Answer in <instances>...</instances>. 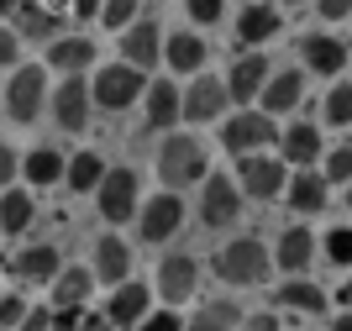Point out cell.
Listing matches in <instances>:
<instances>
[{
  "instance_id": "cell-41",
  "label": "cell",
  "mask_w": 352,
  "mask_h": 331,
  "mask_svg": "<svg viewBox=\"0 0 352 331\" xmlns=\"http://www.w3.org/2000/svg\"><path fill=\"white\" fill-rule=\"evenodd\" d=\"M326 179H352V142L331 147V163H326Z\"/></svg>"
},
{
  "instance_id": "cell-54",
  "label": "cell",
  "mask_w": 352,
  "mask_h": 331,
  "mask_svg": "<svg viewBox=\"0 0 352 331\" xmlns=\"http://www.w3.org/2000/svg\"><path fill=\"white\" fill-rule=\"evenodd\" d=\"M0 111H6V100H0Z\"/></svg>"
},
{
  "instance_id": "cell-45",
  "label": "cell",
  "mask_w": 352,
  "mask_h": 331,
  "mask_svg": "<svg viewBox=\"0 0 352 331\" xmlns=\"http://www.w3.org/2000/svg\"><path fill=\"white\" fill-rule=\"evenodd\" d=\"M79 331H116V321L105 316V310H85V316H79Z\"/></svg>"
},
{
  "instance_id": "cell-3",
  "label": "cell",
  "mask_w": 352,
  "mask_h": 331,
  "mask_svg": "<svg viewBox=\"0 0 352 331\" xmlns=\"http://www.w3.org/2000/svg\"><path fill=\"white\" fill-rule=\"evenodd\" d=\"M89 95H95V105H100V111H126V105H137L147 95V79H142V69H137V63H126V58H121V63H105L100 74H95V85H89Z\"/></svg>"
},
{
  "instance_id": "cell-14",
  "label": "cell",
  "mask_w": 352,
  "mask_h": 331,
  "mask_svg": "<svg viewBox=\"0 0 352 331\" xmlns=\"http://www.w3.org/2000/svg\"><path fill=\"white\" fill-rule=\"evenodd\" d=\"M195 284H200V263H195L190 253H174V258L158 263V295H163V305H184L195 295Z\"/></svg>"
},
{
  "instance_id": "cell-34",
  "label": "cell",
  "mask_w": 352,
  "mask_h": 331,
  "mask_svg": "<svg viewBox=\"0 0 352 331\" xmlns=\"http://www.w3.org/2000/svg\"><path fill=\"white\" fill-rule=\"evenodd\" d=\"M132 21H137V0H105V6H100V27L126 32Z\"/></svg>"
},
{
  "instance_id": "cell-12",
  "label": "cell",
  "mask_w": 352,
  "mask_h": 331,
  "mask_svg": "<svg viewBox=\"0 0 352 331\" xmlns=\"http://www.w3.org/2000/svg\"><path fill=\"white\" fill-rule=\"evenodd\" d=\"M147 310H153V289L137 284V279L116 284V289H111V305H105V316L116 321V331H137L147 321Z\"/></svg>"
},
{
  "instance_id": "cell-39",
  "label": "cell",
  "mask_w": 352,
  "mask_h": 331,
  "mask_svg": "<svg viewBox=\"0 0 352 331\" xmlns=\"http://www.w3.org/2000/svg\"><path fill=\"white\" fill-rule=\"evenodd\" d=\"M16 58H21V32L0 27V69H16Z\"/></svg>"
},
{
  "instance_id": "cell-22",
  "label": "cell",
  "mask_w": 352,
  "mask_h": 331,
  "mask_svg": "<svg viewBox=\"0 0 352 331\" xmlns=\"http://www.w3.org/2000/svg\"><path fill=\"white\" fill-rule=\"evenodd\" d=\"M100 284V279H95V268H79V263H63V274L53 279V310H69V305H85L89 300V289Z\"/></svg>"
},
{
  "instance_id": "cell-2",
  "label": "cell",
  "mask_w": 352,
  "mask_h": 331,
  "mask_svg": "<svg viewBox=\"0 0 352 331\" xmlns=\"http://www.w3.org/2000/svg\"><path fill=\"white\" fill-rule=\"evenodd\" d=\"M210 268H216L221 284H232V289H242V284H263L268 268H274V253H268L258 237H236V242H226L216 258H210Z\"/></svg>"
},
{
  "instance_id": "cell-51",
  "label": "cell",
  "mask_w": 352,
  "mask_h": 331,
  "mask_svg": "<svg viewBox=\"0 0 352 331\" xmlns=\"http://www.w3.org/2000/svg\"><path fill=\"white\" fill-rule=\"evenodd\" d=\"M16 6H21V0H0V21H6V16H16Z\"/></svg>"
},
{
  "instance_id": "cell-44",
  "label": "cell",
  "mask_w": 352,
  "mask_h": 331,
  "mask_svg": "<svg viewBox=\"0 0 352 331\" xmlns=\"http://www.w3.org/2000/svg\"><path fill=\"white\" fill-rule=\"evenodd\" d=\"M79 316H85V305H69V310H53V331H79Z\"/></svg>"
},
{
  "instance_id": "cell-9",
  "label": "cell",
  "mask_w": 352,
  "mask_h": 331,
  "mask_svg": "<svg viewBox=\"0 0 352 331\" xmlns=\"http://www.w3.org/2000/svg\"><path fill=\"white\" fill-rule=\"evenodd\" d=\"M236 216H242V184H236V179H221V173H206L200 221H206V226H232Z\"/></svg>"
},
{
  "instance_id": "cell-24",
  "label": "cell",
  "mask_w": 352,
  "mask_h": 331,
  "mask_svg": "<svg viewBox=\"0 0 352 331\" xmlns=\"http://www.w3.org/2000/svg\"><path fill=\"white\" fill-rule=\"evenodd\" d=\"M279 27H284V11L279 6H263V0H252L248 11L236 16V37L242 43H268V37H279Z\"/></svg>"
},
{
  "instance_id": "cell-38",
  "label": "cell",
  "mask_w": 352,
  "mask_h": 331,
  "mask_svg": "<svg viewBox=\"0 0 352 331\" xmlns=\"http://www.w3.org/2000/svg\"><path fill=\"white\" fill-rule=\"evenodd\" d=\"M184 11H190V21H200V27H216L221 11H226V0H184Z\"/></svg>"
},
{
  "instance_id": "cell-7",
  "label": "cell",
  "mask_w": 352,
  "mask_h": 331,
  "mask_svg": "<svg viewBox=\"0 0 352 331\" xmlns=\"http://www.w3.org/2000/svg\"><path fill=\"white\" fill-rule=\"evenodd\" d=\"M221 142H226V153H263L268 142H279V131H274V116L268 111H236L226 116V127H221Z\"/></svg>"
},
{
  "instance_id": "cell-11",
  "label": "cell",
  "mask_w": 352,
  "mask_h": 331,
  "mask_svg": "<svg viewBox=\"0 0 352 331\" xmlns=\"http://www.w3.org/2000/svg\"><path fill=\"white\" fill-rule=\"evenodd\" d=\"M232 105L226 79H210L206 69L195 74V85L184 89V121H221V111Z\"/></svg>"
},
{
  "instance_id": "cell-16",
  "label": "cell",
  "mask_w": 352,
  "mask_h": 331,
  "mask_svg": "<svg viewBox=\"0 0 352 331\" xmlns=\"http://www.w3.org/2000/svg\"><path fill=\"white\" fill-rule=\"evenodd\" d=\"M95 279H100V284H126V279H132V247L121 242L116 231H105L100 242H95Z\"/></svg>"
},
{
  "instance_id": "cell-46",
  "label": "cell",
  "mask_w": 352,
  "mask_h": 331,
  "mask_svg": "<svg viewBox=\"0 0 352 331\" xmlns=\"http://www.w3.org/2000/svg\"><path fill=\"white\" fill-rule=\"evenodd\" d=\"M16 173H21V158H16V153H11V147H6V142H0V184H11V179H16Z\"/></svg>"
},
{
  "instance_id": "cell-1",
  "label": "cell",
  "mask_w": 352,
  "mask_h": 331,
  "mask_svg": "<svg viewBox=\"0 0 352 331\" xmlns=\"http://www.w3.org/2000/svg\"><path fill=\"white\" fill-rule=\"evenodd\" d=\"M153 169H158L163 189H190V184H206L210 158H206V147L195 142V137L168 131V137H163V147H158V158H153Z\"/></svg>"
},
{
  "instance_id": "cell-43",
  "label": "cell",
  "mask_w": 352,
  "mask_h": 331,
  "mask_svg": "<svg viewBox=\"0 0 352 331\" xmlns=\"http://www.w3.org/2000/svg\"><path fill=\"white\" fill-rule=\"evenodd\" d=\"M236 331H279V316L274 310H258V316H242V326Z\"/></svg>"
},
{
  "instance_id": "cell-31",
  "label": "cell",
  "mask_w": 352,
  "mask_h": 331,
  "mask_svg": "<svg viewBox=\"0 0 352 331\" xmlns=\"http://www.w3.org/2000/svg\"><path fill=\"white\" fill-rule=\"evenodd\" d=\"M236 326H242V310H236L232 300H206L184 321V331H236Z\"/></svg>"
},
{
  "instance_id": "cell-37",
  "label": "cell",
  "mask_w": 352,
  "mask_h": 331,
  "mask_svg": "<svg viewBox=\"0 0 352 331\" xmlns=\"http://www.w3.org/2000/svg\"><path fill=\"white\" fill-rule=\"evenodd\" d=\"M326 258H331V263H352V226L326 231Z\"/></svg>"
},
{
  "instance_id": "cell-53",
  "label": "cell",
  "mask_w": 352,
  "mask_h": 331,
  "mask_svg": "<svg viewBox=\"0 0 352 331\" xmlns=\"http://www.w3.org/2000/svg\"><path fill=\"white\" fill-rule=\"evenodd\" d=\"M347 211H352V189H347Z\"/></svg>"
},
{
  "instance_id": "cell-23",
  "label": "cell",
  "mask_w": 352,
  "mask_h": 331,
  "mask_svg": "<svg viewBox=\"0 0 352 331\" xmlns=\"http://www.w3.org/2000/svg\"><path fill=\"white\" fill-rule=\"evenodd\" d=\"M147 127H174V121H184V89H174L168 79H158V85H147Z\"/></svg>"
},
{
  "instance_id": "cell-15",
  "label": "cell",
  "mask_w": 352,
  "mask_h": 331,
  "mask_svg": "<svg viewBox=\"0 0 352 331\" xmlns=\"http://www.w3.org/2000/svg\"><path fill=\"white\" fill-rule=\"evenodd\" d=\"M116 37H121V58H126V63H137L142 74L163 58V32L153 27V21H132V27L116 32Z\"/></svg>"
},
{
  "instance_id": "cell-52",
  "label": "cell",
  "mask_w": 352,
  "mask_h": 331,
  "mask_svg": "<svg viewBox=\"0 0 352 331\" xmlns=\"http://www.w3.org/2000/svg\"><path fill=\"white\" fill-rule=\"evenodd\" d=\"M279 6H300V0H279Z\"/></svg>"
},
{
  "instance_id": "cell-42",
  "label": "cell",
  "mask_w": 352,
  "mask_h": 331,
  "mask_svg": "<svg viewBox=\"0 0 352 331\" xmlns=\"http://www.w3.org/2000/svg\"><path fill=\"white\" fill-rule=\"evenodd\" d=\"M16 331H53V305H32L27 321H21Z\"/></svg>"
},
{
  "instance_id": "cell-48",
  "label": "cell",
  "mask_w": 352,
  "mask_h": 331,
  "mask_svg": "<svg viewBox=\"0 0 352 331\" xmlns=\"http://www.w3.org/2000/svg\"><path fill=\"white\" fill-rule=\"evenodd\" d=\"M100 6H105V0H74L69 16H79V21H100Z\"/></svg>"
},
{
  "instance_id": "cell-35",
  "label": "cell",
  "mask_w": 352,
  "mask_h": 331,
  "mask_svg": "<svg viewBox=\"0 0 352 331\" xmlns=\"http://www.w3.org/2000/svg\"><path fill=\"white\" fill-rule=\"evenodd\" d=\"M326 121L331 127H352V85H337L326 95Z\"/></svg>"
},
{
  "instance_id": "cell-21",
  "label": "cell",
  "mask_w": 352,
  "mask_h": 331,
  "mask_svg": "<svg viewBox=\"0 0 352 331\" xmlns=\"http://www.w3.org/2000/svg\"><path fill=\"white\" fill-rule=\"evenodd\" d=\"M21 173H27V184H32V189H53V184H63L69 158H63L58 147H32L27 158H21Z\"/></svg>"
},
{
  "instance_id": "cell-50",
  "label": "cell",
  "mask_w": 352,
  "mask_h": 331,
  "mask_svg": "<svg viewBox=\"0 0 352 331\" xmlns=\"http://www.w3.org/2000/svg\"><path fill=\"white\" fill-rule=\"evenodd\" d=\"M331 331H352V310H347V316H337V321H331Z\"/></svg>"
},
{
  "instance_id": "cell-40",
  "label": "cell",
  "mask_w": 352,
  "mask_h": 331,
  "mask_svg": "<svg viewBox=\"0 0 352 331\" xmlns=\"http://www.w3.org/2000/svg\"><path fill=\"white\" fill-rule=\"evenodd\" d=\"M137 331H184V321L174 316V310H168V305H163V310H147V321Z\"/></svg>"
},
{
  "instance_id": "cell-30",
  "label": "cell",
  "mask_w": 352,
  "mask_h": 331,
  "mask_svg": "<svg viewBox=\"0 0 352 331\" xmlns=\"http://www.w3.org/2000/svg\"><path fill=\"white\" fill-rule=\"evenodd\" d=\"M32 216H37V200H32L27 189H6L0 195V231L6 237H27Z\"/></svg>"
},
{
  "instance_id": "cell-19",
  "label": "cell",
  "mask_w": 352,
  "mask_h": 331,
  "mask_svg": "<svg viewBox=\"0 0 352 331\" xmlns=\"http://www.w3.org/2000/svg\"><path fill=\"white\" fill-rule=\"evenodd\" d=\"M263 111L268 116H284V111H294V105L305 100V74L300 69H284V74H268V85H263Z\"/></svg>"
},
{
  "instance_id": "cell-5",
  "label": "cell",
  "mask_w": 352,
  "mask_h": 331,
  "mask_svg": "<svg viewBox=\"0 0 352 331\" xmlns=\"http://www.w3.org/2000/svg\"><path fill=\"white\" fill-rule=\"evenodd\" d=\"M179 226H184V200H179V189H158L153 200H142V211H137V237L153 247H163L168 237H179Z\"/></svg>"
},
{
  "instance_id": "cell-49",
  "label": "cell",
  "mask_w": 352,
  "mask_h": 331,
  "mask_svg": "<svg viewBox=\"0 0 352 331\" xmlns=\"http://www.w3.org/2000/svg\"><path fill=\"white\" fill-rule=\"evenodd\" d=\"M337 305H347V310H352V279H347V284H342V295H337Z\"/></svg>"
},
{
  "instance_id": "cell-18",
  "label": "cell",
  "mask_w": 352,
  "mask_h": 331,
  "mask_svg": "<svg viewBox=\"0 0 352 331\" xmlns=\"http://www.w3.org/2000/svg\"><path fill=\"white\" fill-rule=\"evenodd\" d=\"M58 21H63V16L47 11V6H37V0H21L16 16H11V27L21 32V43H53V37H63Z\"/></svg>"
},
{
  "instance_id": "cell-4",
  "label": "cell",
  "mask_w": 352,
  "mask_h": 331,
  "mask_svg": "<svg viewBox=\"0 0 352 331\" xmlns=\"http://www.w3.org/2000/svg\"><path fill=\"white\" fill-rule=\"evenodd\" d=\"M236 184H242L248 200H274V195L289 189V169H284V158H268V153H242L236 158Z\"/></svg>"
},
{
  "instance_id": "cell-33",
  "label": "cell",
  "mask_w": 352,
  "mask_h": 331,
  "mask_svg": "<svg viewBox=\"0 0 352 331\" xmlns=\"http://www.w3.org/2000/svg\"><path fill=\"white\" fill-rule=\"evenodd\" d=\"M274 305H289V310H300V316H316V310H326V289L310 284V279H284Z\"/></svg>"
},
{
  "instance_id": "cell-8",
  "label": "cell",
  "mask_w": 352,
  "mask_h": 331,
  "mask_svg": "<svg viewBox=\"0 0 352 331\" xmlns=\"http://www.w3.org/2000/svg\"><path fill=\"white\" fill-rule=\"evenodd\" d=\"M43 100H47V69L21 63V69L11 74V85H6V116H11V121H37Z\"/></svg>"
},
{
  "instance_id": "cell-25",
  "label": "cell",
  "mask_w": 352,
  "mask_h": 331,
  "mask_svg": "<svg viewBox=\"0 0 352 331\" xmlns=\"http://www.w3.org/2000/svg\"><path fill=\"white\" fill-rule=\"evenodd\" d=\"M300 53H305V69L310 74H342V63H347V47L337 43V37H326V32H316V37H305L300 43Z\"/></svg>"
},
{
  "instance_id": "cell-29",
  "label": "cell",
  "mask_w": 352,
  "mask_h": 331,
  "mask_svg": "<svg viewBox=\"0 0 352 331\" xmlns=\"http://www.w3.org/2000/svg\"><path fill=\"white\" fill-rule=\"evenodd\" d=\"M47 63H53V69H63V74H85L89 63H95V43H89V37H53Z\"/></svg>"
},
{
  "instance_id": "cell-10",
  "label": "cell",
  "mask_w": 352,
  "mask_h": 331,
  "mask_svg": "<svg viewBox=\"0 0 352 331\" xmlns=\"http://www.w3.org/2000/svg\"><path fill=\"white\" fill-rule=\"evenodd\" d=\"M47 100H53V116H58V127H63V131H85V127H89L95 95H89V85L79 79V74H69V79H63V85L47 95Z\"/></svg>"
},
{
  "instance_id": "cell-47",
  "label": "cell",
  "mask_w": 352,
  "mask_h": 331,
  "mask_svg": "<svg viewBox=\"0 0 352 331\" xmlns=\"http://www.w3.org/2000/svg\"><path fill=\"white\" fill-rule=\"evenodd\" d=\"M316 6H321L326 21H347V16H352V0H316Z\"/></svg>"
},
{
  "instance_id": "cell-17",
  "label": "cell",
  "mask_w": 352,
  "mask_h": 331,
  "mask_svg": "<svg viewBox=\"0 0 352 331\" xmlns=\"http://www.w3.org/2000/svg\"><path fill=\"white\" fill-rule=\"evenodd\" d=\"M263 85H268V58H263V53H242V58L232 63V74H226V89H232L236 105L258 100V95H263Z\"/></svg>"
},
{
  "instance_id": "cell-27",
  "label": "cell",
  "mask_w": 352,
  "mask_h": 331,
  "mask_svg": "<svg viewBox=\"0 0 352 331\" xmlns=\"http://www.w3.org/2000/svg\"><path fill=\"white\" fill-rule=\"evenodd\" d=\"M310 253H316V237H310L305 226H289L279 237V247H274V263H279L284 274H305V268H310Z\"/></svg>"
},
{
  "instance_id": "cell-32",
  "label": "cell",
  "mask_w": 352,
  "mask_h": 331,
  "mask_svg": "<svg viewBox=\"0 0 352 331\" xmlns=\"http://www.w3.org/2000/svg\"><path fill=\"white\" fill-rule=\"evenodd\" d=\"M100 179H105V158L100 153H74L69 158V173H63V184L74 189V195H89V189H100Z\"/></svg>"
},
{
  "instance_id": "cell-36",
  "label": "cell",
  "mask_w": 352,
  "mask_h": 331,
  "mask_svg": "<svg viewBox=\"0 0 352 331\" xmlns=\"http://www.w3.org/2000/svg\"><path fill=\"white\" fill-rule=\"evenodd\" d=\"M27 295H0V331H16L21 321H27Z\"/></svg>"
},
{
  "instance_id": "cell-6",
  "label": "cell",
  "mask_w": 352,
  "mask_h": 331,
  "mask_svg": "<svg viewBox=\"0 0 352 331\" xmlns=\"http://www.w3.org/2000/svg\"><path fill=\"white\" fill-rule=\"evenodd\" d=\"M95 205H100L105 221H132L142 211V179L132 169H105L100 189H95Z\"/></svg>"
},
{
  "instance_id": "cell-20",
  "label": "cell",
  "mask_w": 352,
  "mask_h": 331,
  "mask_svg": "<svg viewBox=\"0 0 352 331\" xmlns=\"http://www.w3.org/2000/svg\"><path fill=\"white\" fill-rule=\"evenodd\" d=\"M279 158L294 163V169H310V163L321 158V131L310 127V121H294L289 131H279Z\"/></svg>"
},
{
  "instance_id": "cell-28",
  "label": "cell",
  "mask_w": 352,
  "mask_h": 331,
  "mask_svg": "<svg viewBox=\"0 0 352 331\" xmlns=\"http://www.w3.org/2000/svg\"><path fill=\"white\" fill-rule=\"evenodd\" d=\"M163 58H168V69H179V74H200V69H206V37L174 32V37L163 43Z\"/></svg>"
},
{
  "instance_id": "cell-13",
  "label": "cell",
  "mask_w": 352,
  "mask_h": 331,
  "mask_svg": "<svg viewBox=\"0 0 352 331\" xmlns=\"http://www.w3.org/2000/svg\"><path fill=\"white\" fill-rule=\"evenodd\" d=\"M11 274L21 279V284H53V279L63 274V253L53 242H32L11 258Z\"/></svg>"
},
{
  "instance_id": "cell-26",
  "label": "cell",
  "mask_w": 352,
  "mask_h": 331,
  "mask_svg": "<svg viewBox=\"0 0 352 331\" xmlns=\"http://www.w3.org/2000/svg\"><path fill=\"white\" fill-rule=\"evenodd\" d=\"M326 200H331V179H326V173H294L289 179V205L300 216L326 211Z\"/></svg>"
}]
</instances>
